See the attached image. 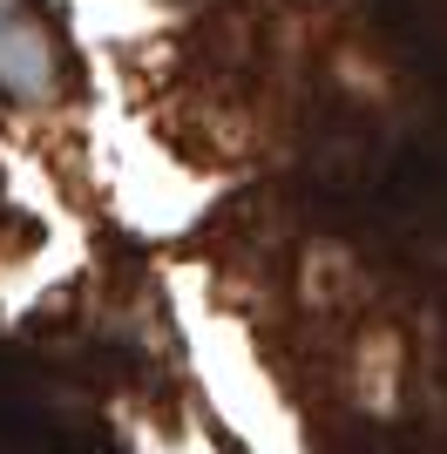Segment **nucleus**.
Returning <instances> with one entry per match:
<instances>
[{
    "label": "nucleus",
    "instance_id": "obj_1",
    "mask_svg": "<svg viewBox=\"0 0 447 454\" xmlns=\"http://www.w3.org/2000/svg\"><path fill=\"white\" fill-rule=\"evenodd\" d=\"M0 89L20 102H48L55 95V48L14 0H0Z\"/></svg>",
    "mask_w": 447,
    "mask_h": 454
}]
</instances>
